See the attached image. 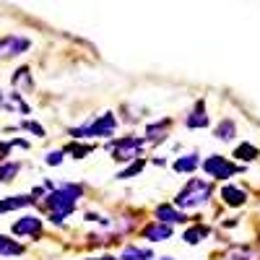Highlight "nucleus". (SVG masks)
Listing matches in <instances>:
<instances>
[{
  "instance_id": "nucleus-15",
  "label": "nucleus",
  "mask_w": 260,
  "mask_h": 260,
  "mask_svg": "<svg viewBox=\"0 0 260 260\" xmlns=\"http://www.w3.org/2000/svg\"><path fill=\"white\" fill-rule=\"evenodd\" d=\"M203 237H208V226H192V229H187L185 232V242H190V245H198Z\"/></svg>"
},
{
  "instance_id": "nucleus-7",
  "label": "nucleus",
  "mask_w": 260,
  "mask_h": 260,
  "mask_svg": "<svg viewBox=\"0 0 260 260\" xmlns=\"http://www.w3.org/2000/svg\"><path fill=\"white\" fill-rule=\"evenodd\" d=\"M39 232H42V219H37V216H24L21 221L13 224V234H21V237H26V234L37 237Z\"/></svg>"
},
{
  "instance_id": "nucleus-10",
  "label": "nucleus",
  "mask_w": 260,
  "mask_h": 260,
  "mask_svg": "<svg viewBox=\"0 0 260 260\" xmlns=\"http://www.w3.org/2000/svg\"><path fill=\"white\" fill-rule=\"evenodd\" d=\"M156 219L169 226V224H175V221H185V216H182L180 211H175L172 206H159V208H156Z\"/></svg>"
},
{
  "instance_id": "nucleus-6",
  "label": "nucleus",
  "mask_w": 260,
  "mask_h": 260,
  "mask_svg": "<svg viewBox=\"0 0 260 260\" xmlns=\"http://www.w3.org/2000/svg\"><path fill=\"white\" fill-rule=\"evenodd\" d=\"M24 50H29V39H21V37H6V39H0V57L21 55Z\"/></svg>"
},
{
  "instance_id": "nucleus-12",
  "label": "nucleus",
  "mask_w": 260,
  "mask_h": 260,
  "mask_svg": "<svg viewBox=\"0 0 260 260\" xmlns=\"http://www.w3.org/2000/svg\"><path fill=\"white\" fill-rule=\"evenodd\" d=\"M208 122H211V117L203 112V104H198V110H195V112L185 120L187 127H208Z\"/></svg>"
},
{
  "instance_id": "nucleus-18",
  "label": "nucleus",
  "mask_w": 260,
  "mask_h": 260,
  "mask_svg": "<svg viewBox=\"0 0 260 260\" xmlns=\"http://www.w3.org/2000/svg\"><path fill=\"white\" fill-rule=\"evenodd\" d=\"M234 156H237V159H242V161H252V159H257V148L250 146V143H242L240 148L234 151Z\"/></svg>"
},
{
  "instance_id": "nucleus-5",
  "label": "nucleus",
  "mask_w": 260,
  "mask_h": 260,
  "mask_svg": "<svg viewBox=\"0 0 260 260\" xmlns=\"http://www.w3.org/2000/svg\"><path fill=\"white\" fill-rule=\"evenodd\" d=\"M141 148H143V138L125 136L122 141L115 143V159H117V161H130V159L141 156Z\"/></svg>"
},
{
  "instance_id": "nucleus-21",
  "label": "nucleus",
  "mask_w": 260,
  "mask_h": 260,
  "mask_svg": "<svg viewBox=\"0 0 260 260\" xmlns=\"http://www.w3.org/2000/svg\"><path fill=\"white\" fill-rule=\"evenodd\" d=\"M141 169H143V161H136V164H130L127 169H122L117 177H120V180H125V177H133V175H138Z\"/></svg>"
},
{
  "instance_id": "nucleus-28",
  "label": "nucleus",
  "mask_w": 260,
  "mask_h": 260,
  "mask_svg": "<svg viewBox=\"0 0 260 260\" xmlns=\"http://www.w3.org/2000/svg\"><path fill=\"white\" fill-rule=\"evenodd\" d=\"M164 260H172V257H164Z\"/></svg>"
},
{
  "instance_id": "nucleus-22",
  "label": "nucleus",
  "mask_w": 260,
  "mask_h": 260,
  "mask_svg": "<svg viewBox=\"0 0 260 260\" xmlns=\"http://www.w3.org/2000/svg\"><path fill=\"white\" fill-rule=\"evenodd\" d=\"M89 146H76V143H71V146H65L62 148V154H76V156H83V154H89Z\"/></svg>"
},
{
  "instance_id": "nucleus-17",
  "label": "nucleus",
  "mask_w": 260,
  "mask_h": 260,
  "mask_svg": "<svg viewBox=\"0 0 260 260\" xmlns=\"http://www.w3.org/2000/svg\"><path fill=\"white\" fill-rule=\"evenodd\" d=\"M122 260H151V250H141V247H125V250H122Z\"/></svg>"
},
{
  "instance_id": "nucleus-1",
  "label": "nucleus",
  "mask_w": 260,
  "mask_h": 260,
  "mask_svg": "<svg viewBox=\"0 0 260 260\" xmlns=\"http://www.w3.org/2000/svg\"><path fill=\"white\" fill-rule=\"evenodd\" d=\"M76 198H81V187H76V185H62L60 190H55L47 198V208H52V221L60 224L65 216H71Z\"/></svg>"
},
{
  "instance_id": "nucleus-27",
  "label": "nucleus",
  "mask_w": 260,
  "mask_h": 260,
  "mask_svg": "<svg viewBox=\"0 0 260 260\" xmlns=\"http://www.w3.org/2000/svg\"><path fill=\"white\" fill-rule=\"evenodd\" d=\"M94 260H115V257H94Z\"/></svg>"
},
{
  "instance_id": "nucleus-4",
  "label": "nucleus",
  "mask_w": 260,
  "mask_h": 260,
  "mask_svg": "<svg viewBox=\"0 0 260 260\" xmlns=\"http://www.w3.org/2000/svg\"><path fill=\"white\" fill-rule=\"evenodd\" d=\"M203 169H206V175L208 177H216V180H226L232 175H237L240 172V167H234L232 161H226L224 156H208L203 161Z\"/></svg>"
},
{
  "instance_id": "nucleus-9",
  "label": "nucleus",
  "mask_w": 260,
  "mask_h": 260,
  "mask_svg": "<svg viewBox=\"0 0 260 260\" xmlns=\"http://www.w3.org/2000/svg\"><path fill=\"white\" fill-rule=\"evenodd\" d=\"M31 203H34V198H29V195H13V198L0 201V213L16 211V208H24V206H31Z\"/></svg>"
},
{
  "instance_id": "nucleus-25",
  "label": "nucleus",
  "mask_w": 260,
  "mask_h": 260,
  "mask_svg": "<svg viewBox=\"0 0 260 260\" xmlns=\"http://www.w3.org/2000/svg\"><path fill=\"white\" fill-rule=\"evenodd\" d=\"M24 127H26V130H31V133H37V136H45V127L37 125V122H24Z\"/></svg>"
},
{
  "instance_id": "nucleus-16",
  "label": "nucleus",
  "mask_w": 260,
  "mask_h": 260,
  "mask_svg": "<svg viewBox=\"0 0 260 260\" xmlns=\"http://www.w3.org/2000/svg\"><path fill=\"white\" fill-rule=\"evenodd\" d=\"M195 167H198V156H195V154L180 156V159L175 161V172H192Z\"/></svg>"
},
{
  "instance_id": "nucleus-20",
  "label": "nucleus",
  "mask_w": 260,
  "mask_h": 260,
  "mask_svg": "<svg viewBox=\"0 0 260 260\" xmlns=\"http://www.w3.org/2000/svg\"><path fill=\"white\" fill-rule=\"evenodd\" d=\"M16 172H18V164H3L0 167V182H8Z\"/></svg>"
},
{
  "instance_id": "nucleus-14",
  "label": "nucleus",
  "mask_w": 260,
  "mask_h": 260,
  "mask_svg": "<svg viewBox=\"0 0 260 260\" xmlns=\"http://www.w3.org/2000/svg\"><path fill=\"white\" fill-rule=\"evenodd\" d=\"M21 252H24V247H21L18 242H13L11 237L0 234V255H21Z\"/></svg>"
},
{
  "instance_id": "nucleus-26",
  "label": "nucleus",
  "mask_w": 260,
  "mask_h": 260,
  "mask_svg": "<svg viewBox=\"0 0 260 260\" xmlns=\"http://www.w3.org/2000/svg\"><path fill=\"white\" fill-rule=\"evenodd\" d=\"M8 151H11V143H0V161L8 156Z\"/></svg>"
},
{
  "instance_id": "nucleus-11",
  "label": "nucleus",
  "mask_w": 260,
  "mask_h": 260,
  "mask_svg": "<svg viewBox=\"0 0 260 260\" xmlns=\"http://www.w3.org/2000/svg\"><path fill=\"white\" fill-rule=\"evenodd\" d=\"M167 127H169L167 120H161V122H156V125H148V127H146V141L159 143V141L164 138V133H167ZM146 141H143V143H146Z\"/></svg>"
},
{
  "instance_id": "nucleus-8",
  "label": "nucleus",
  "mask_w": 260,
  "mask_h": 260,
  "mask_svg": "<svg viewBox=\"0 0 260 260\" xmlns=\"http://www.w3.org/2000/svg\"><path fill=\"white\" fill-rule=\"evenodd\" d=\"M143 237H146V240H154V242L169 240V237H172V226H167V224H151V226L143 229Z\"/></svg>"
},
{
  "instance_id": "nucleus-13",
  "label": "nucleus",
  "mask_w": 260,
  "mask_h": 260,
  "mask_svg": "<svg viewBox=\"0 0 260 260\" xmlns=\"http://www.w3.org/2000/svg\"><path fill=\"white\" fill-rule=\"evenodd\" d=\"M221 198H224L229 206H242V203H245V192L237 190V187H224V190H221Z\"/></svg>"
},
{
  "instance_id": "nucleus-24",
  "label": "nucleus",
  "mask_w": 260,
  "mask_h": 260,
  "mask_svg": "<svg viewBox=\"0 0 260 260\" xmlns=\"http://www.w3.org/2000/svg\"><path fill=\"white\" fill-rule=\"evenodd\" d=\"M62 161V151H52V154L47 156V164L50 167H55V164H60Z\"/></svg>"
},
{
  "instance_id": "nucleus-3",
  "label": "nucleus",
  "mask_w": 260,
  "mask_h": 260,
  "mask_svg": "<svg viewBox=\"0 0 260 260\" xmlns=\"http://www.w3.org/2000/svg\"><path fill=\"white\" fill-rule=\"evenodd\" d=\"M115 127H117L115 117L107 112V115H102L99 120H94L91 125L76 127V130H71V133H73L76 138H102V136H112V133H115Z\"/></svg>"
},
{
  "instance_id": "nucleus-19",
  "label": "nucleus",
  "mask_w": 260,
  "mask_h": 260,
  "mask_svg": "<svg viewBox=\"0 0 260 260\" xmlns=\"http://www.w3.org/2000/svg\"><path fill=\"white\" fill-rule=\"evenodd\" d=\"M234 133H237V127H234V122H229V120H224L219 127H216V136H219L221 141H232Z\"/></svg>"
},
{
  "instance_id": "nucleus-2",
  "label": "nucleus",
  "mask_w": 260,
  "mask_h": 260,
  "mask_svg": "<svg viewBox=\"0 0 260 260\" xmlns=\"http://www.w3.org/2000/svg\"><path fill=\"white\" fill-rule=\"evenodd\" d=\"M208 198H211V185L203 180H190L177 195V206L180 208H198Z\"/></svg>"
},
{
  "instance_id": "nucleus-23",
  "label": "nucleus",
  "mask_w": 260,
  "mask_h": 260,
  "mask_svg": "<svg viewBox=\"0 0 260 260\" xmlns=\"http://www.w3.org/2000/svg\"><path fill=\"white\" fill-rule=\"evenodd\" d=\"M31 86V81H29V71L26 68H21V71H16V76H13V86Z\"/></svg>"
}]
</instances>
